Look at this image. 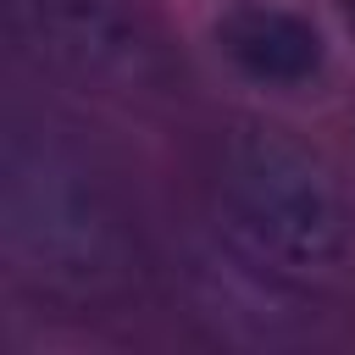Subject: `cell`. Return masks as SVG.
<instances>
[{
	"instance_id": "cell-1",
	"label": "cell",
	"mask_w": 355,
	"mask_h": 355,
	"mask_svg": "<svg viewBox=\"0 0 355 355\" xmlns=\"http://www.w3.org/2000/svg\"><path fill=\"white\" fill-rule=\"evenodd\" d=\"M216 216L227 244L272 283L316 288L349 261V205L316 150L283 128H239L216 150Z\"/></svg>"
},
{
	"instance_id": "cell-2",
	"label": "cell",
	"mask_w": 355,
	"mask_h": 355,
	"mask_svg": "<svg viewBox=\"0 0 355 355\" xmlns=\"http://www.w3.org/2000/svg\"><path fill=\"white\" fill-rule=\"evenodd\" d=\"M6 250L61 300H105L133 272V239L111 194L55 150H11Z\"/></svg>"
},
{
	"instance_id": "cell-3",
	"label": "cell",
	"mask_w": 355,
	"mask_h": 355,
	"mask_svg": "<svg viewBox=\"0 0 355 355\" xmlns=\"http://www.w3.org/2000/svg\"><path fill=\"white\" fill-rule=\"evenodd\" d=\"M28 50L78 89L128 94L155 78V39L133 0H17Z\"/></svg>"
},
{
	"instance_id": "cell-4",
	"label": "cell",
	"mask_w": 355,
	"mask_h": 355,
	"mask_svg": "<svg viewBox=\"0 0 355 355\" xmlns=\"http://www.w3.org/2000/svg\"><path fill=\"white\" fill-rule=\"evenodd\" d=\"M216 50L222 61L261 83V89H300L322 72L327 44L311 17L283 11V6H239L216 22Z\"/></svg>"
},
{
	"instance_id": "cell-5",
	"label": "cell",
	"mask_w": 355,
	"mask_h": 355,
	"mask_svg": "<svg viewBox=\"0 0 355 355\" xmlns=\"http://www.w3.org/2000/svg\"><path fill=\"white\" fill-rule=\"evenodd\" d=\"M344 17H349V33H355V0H344Z\"/></svg>"
}]
</instances>
